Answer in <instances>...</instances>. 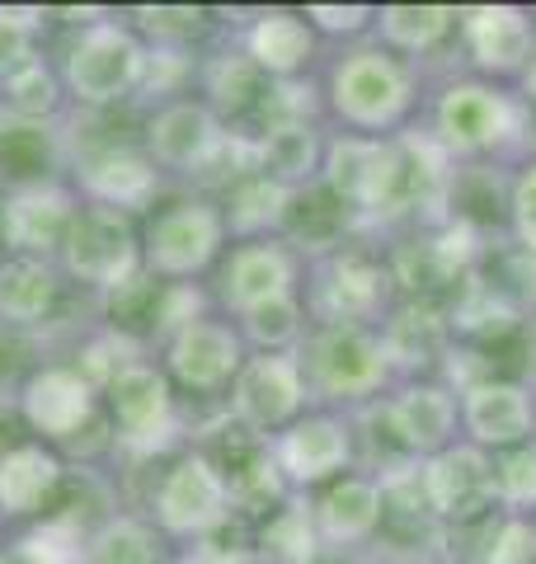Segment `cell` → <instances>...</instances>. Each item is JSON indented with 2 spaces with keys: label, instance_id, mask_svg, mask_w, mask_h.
<instances>
[{
  "label": "cell",
  "instance_id": "30",
  "mask_svg": "<svg viewBox=\"0 0 536 564\" xmlns=\"http://www.w3.org/2000/svg\"><path fill=\"white\" fill-rule=\"evenodd\" d=\"M315 541H320V527L307 503H288L264 527V555H274L278 564H315L320 555Z\"/></svg>",
  "mask_w": 536,
  "mask_h": 564
},
{
  "label": "cell",
  "instance_id": "5",
  "mask_svg": "<svg viewBox=\"0 0 536 564\" xmlns=\"http://www.w3.org/2000/svg\"><path fill=\"white\" fill-rule=\"evenodd\" d=\"M66 263L76 278L104 282V288H122L137 269V240L132 226L118 207L85 212L81 221H71L66 231Z\"/></svg>",
  "mask_w": 536,
  "mask_h": 564
},
{
  "label": "cell",
  "instance_id": "19",
  "mask_svg": "<svg viewBox=\"0 0 536 564\" xmlns=\"http://www.w3.org/2000/svg\"><path fill=\"white\" fill-rule=\"evenodd\" d=\"M447 315L433 311L428 302H409L386 321L382 334V348H386V362L390 367H405V372H424V367L442 362L447 352Z\"/></svg>",
  "mask_w": 536,
  "mask_h": 564
},
{
  "label": "cell",
  "instance_id": "42",
  "mask_svg": "<svg viewBox=\"0 0 536 564\" xmlns=\"http://www.w3.org/2000/svg\"><path fill=\"white\" fill-rule=\"evenodd\" d=\"M147 20H151V29H160V33H199L203 14H199V10H151Z\"/></svg>",
  "mask_w": 536,
  "mask_h": 564
},
{
  "label": "cell",
  "instance_id": "45",
  "mask_svg": "<svg viewBox=\"0 0 536 564\" xmlns=\"http://www.w3.org/2000/svg\"><path fill=\"white\" fill-rule=\"evenodd\" d=\"M396 564H428V560H396Z\"/></svg>",
  "mask_w": 536,
  "mask_h": 564
},
{
  "label": "cell",
  "instance_id": "33",
  "mask_svg": "<svg viewBox=\"0 0 536 564\" xmlns=\"http://www.w3.org/2000/svg\"><path fill=\"white\" fill-rule=\"evenodd\" d=\"M494 494L508 508H532L536 503V443L508 447L494 462Z\"/></svg>",
  "mask_w": 536,
  "mask_h": 564
},
{
  "label": "cell",
  "instance_id": "34",
  "mask_svg": "<svg viewBox=\"0 0 536 564\" xmlns=\"http://www.w3.org/2000/svg\"><path fill=\"white\" fill-rule=\"evenodd\" d=\"M245 329L249 339L264 344V348H282L292 344L301 334V311H297V296H274V302H264L255 311H245Z\"/></svg>",
  "mask_w": 536,
  "mask_h": 564
},
{
  "label": "cell",
  "instance_id": "14",
  "mask_svg": "<svg viewBox=\"0 0 536 564\" xmlns=\"http://www.w3.org/2000/svg\"><path fill=\"white\" fill-rule=\"evenodd\" d=\"M382 518H386L382 485L367 480V475H344V480H334L325 494H320V503H315L320 536L334 541V545L367 541L382 527Z\"/></svg>",
  "mask_w": 536,
  "mask_h": 564
},
{
  "label": "cell",
  "instance_id": "8",
  "mask_svg": "<svg viewBox=\"0 0 536 564\" xmlns=\"http://www.w3.org/2000/svg\"><path fill=\"white\" fill-rule=\"evenodd\" d=\"M467 429L475 437V447H523L532 437V423H536V404L527 395V386L517 381H499V377H485V381H471L467 386Z\"/></svg>",
  "mask_w": 536,
  "mask_h": 564
},
{
  "label": "cell",
  "instance_id": "1",
  "mask_svg": "<svg viewBox=\"0 0 536 564\" xmlns=\"http://www.w3.org/2000/svg\"><path fill=\"white\" fill-rule=\"evenodd\" d=\"M386 348L363 325H325L311 339V381L330 400H363L386 381Z\"/></svg>",
  "mask_w": 536,
  "mask_h": 564
},
{
  "label": "cell",
  "instance_id": "35",
  "mask_svg": "<svg viewBox=\"0 0 536 564\" xmlns=\"http://www.w3.org/2000/svg\"><path fill=\"white\" fill-rule=\"evenodd\" d=\"M6 90H10V104L20 109L24 118H39L52 109V99H57V85H52V76L39 66V62H20L10 70V80H6Z\"/></svg>",
  "mask_w": 536,
  "mask_h": 564
},
{
  "label": "cell",
  "instance_id": "4",
  "mask_svg": "<svg viewBox=\"0 0 536 564\" xmlns=\"http://www.w3.org/2000/svg\"><path fill=\"white\" fill-rule=\"evenodd\" d=\"M141 62L147 57H141V47L132 43V33L104 24V29H89L85 39L71 47L66 76H71V90L85 104H109L137 85Z\"/></svg>",
  "mask_w": 536,
  "mask_h": 564
},
{
  "label": "cell",
  "instance_id": "10",
  "mask_svg": "<svg viewBox=\"0 0 536 564\" xmlns=\"http://www.w3.org/2000/svg\"><path fill=\"white\" fill-rule=\"evenodd\" d=\"M222 245V217L203 203H179L160 212L151 226V263L165 273H193L217 254Z\"/></svg>",
  "mask_w": 536,
  "mask_h": 564
},
{
  "label": "cell",
  "instance_id": "13",
  "mask_svg": "<svg viewBox=\"0 0 536 564\" xmlns=\"http://www.w3.org/2000/svg\"><path fill=\"white\" fill-rule=\"evenodd\" d=\"M353 456V437L339 419H301L288 429V437L278 443V470H288L292 480L301 485H315V480H330L339 466H349Z\"/></svg>",
  "mask_w": 536,
  "mask_h": 564
},
{
  "label": "cell",
  "instance_id": "17",
  "mask_svg": "<svg viewBox=\"0 0 536 564\" xmlns=\"http://www.w3.org/2000/svg\"><path fill=\"white\" fill-rule=\"evenodd\" d=\"M0 231L14 250H52V245H62L66 231H71V203L62 188H20L14 198L0 207Z\"/></svg>",
  "mask_w": 536,
  "mask_h": 564
},
{
  "label": "cell",
  "instance_id": "28",
  "mask_svg": "<svg viewBox=\"0 0 536 564\" xmlns=\"http://www.w3.org/2000/svg\"><path fill=\"white\" fill-rule=\"evenodd\" d=\"M52 296H57V282H52L43 263L14 259L0 269V315H6V321H20V325L39 321V315H47Z\"/></svg>",
  "mask_w": 536,
  "mask_h": 564
},
{
  "label": "cell",
  "instance_id": "39",
  "mask_svg": "<svg viewBox=\"0 0 536 564\" xmlns=\"http://www.w3.org/2000/svg\"><path fill=\"white\" fill-rule=\"evenodd\" d=\"M47 161V141L39 128H0V165L14 170V174H29V170H43Z\"/></svg>",
  "mask_w": 536,
  "mask_h": 564
},
{
  "label": "cell",
  "instance_id": "6",
  "mask_svg": "<svg viewBox=\"0 0 536 564\" xmlns=\"http://www.w3.org/2000/svg\"><path fill=\"white\" fill-rule=\"evenodd\" d=\"M513 132V104L475 80L447 85L438 99V141L447 151H490Z\"/></svg>",
  "mask_w": 536,
  "mask_h": 564
},
{
  "label": "cell",
  "instance_id": "41",
  "mask_svg": "<svg viewBox=\"0 0 536 564\" xmlns=\"http://www.w3.org/2000/svg\"><path fill=\"white\" fill-rule=\"evenodd\" d=\"M307 20H311V24H320L325 33H357V29H367L372 10H363V6H349V10H334V6H311V10H307Z\"/></svg>",
  "mask_w": 536,
  "mask_h": 564
},
{
  "label": "cell",
  "instance_id": "31",
  "mask_svg": "<svg viewBox=\"0 0 536 564\" xmlns=\"http://www.w3.org/2000/svg\"><path fill=\"white\" fill-rule=\"evenodd\" d=\"M85 564H160L156 536L137 522H109L104 532L89 541Z\"/></svg>",
  "mask_w": 536,
  "mask_h": 564
},
{
  "label": "cell",
  "instance_id": "18",
  "mask_svg": "<svg viewBox=\"0 0 536 564\" xmlns=\"http://www.w3.org/2000/svg\"><path fill=\"white\" fill-rule=\"evenodd\" d=\"M217 122L203 104H174L151 122V151L160 165H174V170H203L207 155L217 151Z\"/></svg>",
  "mask_w": 536,
  "mask_h": 564
},
{
  "label": "cell",
  "instance_id": "44",
  "mask_svg": "<svg viewBox=\"0 0 536 564\" xmlns=\"http://www.w3.org/2000/svg\"><path fill=\"white\" fill-rule=\"evenodd\" d=\"M0 564H39V560H33V555H29V551H24V545H20V551H14V555H10V560H0Z\"/></svg>",
  "mask_w": 536,
  "mask_h": 564
},
{
  "label": "cell",
  "instance_id": "37",
  "mask_svg": "<svg viewBox=\"0 0 536 564\" xmlns=\"http://www.w3.org/2000/svg\"><path fill=\"white\" fill-rule=\"evenodd\" d=\"M24 551L39 564H85L81 532L71 522H47L33 536H24Z\"/></svg>",
  "mask_w": 536,
  "mask_h": 564
},
{
  "label": "cell",
  "instance_id": "29",
  "mask_svg": "<svg viewBox=\"0 0 536 564\" xmlns=\"http://www.w3.org/2000/svg\"><path fill=\"white\" fill-rule=\"evenodd\" d=\"M457 24V10L447 6H386L382 10V33L405 52H424L442 43Z\"/></svg>",
  "mask_w": 536,
  "mask_h": 564
},
{
  "label": "cell",
  "instance_id": "27",
  "mask_svg": "<svg viewBox=\"0 0 536 564\" xmlns=\"http://www.w3.org/2000/svg\"><path fill=\"white\" fill-rule=\"evenodd\" d=\"M282 221H288L292 236L307 240L311 250H325V245H334L339 236H344V226H349V203L339 198L330 184H320V188H307V193H297V198H288V212H282Z\"/></svg>",
  "mask_w": 536,
  "mask_h": 564
},
{
  "label": "cell",
  "instance_id": "20",
  "mask_svg": "<svg viewBox=\"0 0 536 564\" xmlns=\"http://www.w3.org/2000/svg\"><path fill=\"white\" fill-rule=\"evenodd\" d=\"M226 302L236 311H255L264 302H274V296H288L292 292V259L288 250H278V245H245L236 250L226 269Z\"/></svg>",
  "mask_w": 536,
  "mask_h": 564
},
{
  "label": "cell",
  "instance_id": "38",
  "mask_svg": "<svg viewBox=\"0 0 536 564\" xmlns=\"http://www.w3.org/2000/svg\"><path fill=\"white\" fill-rule=\"evenodd\" d=\"M485 564H536V527L523 518L499 522L485 545Z\"/></svg>",
  "mask_w": 536,
  "mask_h": 564
},
{
  "label": "cell",
  "instance_id": "12",
  "mask_svg": "<svg viewBox=\"0 0 536 564\" xmlns=\"http://www.w3.org/2000/svg\"><path fill=\"white\" fill-rule=\"evenodd\" d=\"M170 367L193 391H217L222 381H231V372H240V339L226 325L193 321L174 334Z\"/></svg>",
  "mask_w": 536,
  "mask_h": 564
},
{
  "label": "cell",
  "instance_id": "43",
  "mask_svg": "<svg viewBox=\"0 0 536 564\" xmlns=\"http://www.w3.org/2000/svg\"><path fill=\"white\" fill-rule=\"evenodd\" d=\"M523 80H527V95H532V99H536V57H532V62H527V70H523Z\"/></svg>",
  "mask_w": 536,
  "mask_h": 564
},
{
  "label": "cell",
  "instance_id": "23",
  "mask_svg": "<svg viewBox=\"0 0 536 564\" xmlns=\"http://www.w3.org/2000/svg\"><path fill=\"white\" fill-rule=\"evenodd\" d=\"M311 57V24H301V14L268 10L264 20L249 29V62L274 76H292L297 66Z\"/></svg>",
  "mask_w": 536,
  "mask_h": 564
},
{
  "label": "cell",
  "instance_id": "24",
  "mask_svg": "<svg viewBox=\"0 0 536 564\" xmlns=\"http://www.w3.org/2000/svg\"><path fill=\"white\" fill-rule=\"evenodd\" d=\"M52 485H57V462L39 447H14L0 456V508L6 513H33Z\"/></svg>",
  "mask_w": 536,
  "mask_h": 564
},
{
  "label": "cell",
  "instance_id": "40",
  "mask_svg": "<svg viewBox=\"0 0 536 564\" xmlns=\"http://www.w3.org/2000/svg\"><path fill=\"white\" fill-rule=\"evenodd\" d=\"M513 226H517L523 250L536 254V165H527L523 180L513 184Z\"/></svg>",
  "mask_w": 536,
  "mask_h": 564
},
{
  "label": "cell",
  "instance_id": "22",
  "mask_svg": "<svg viewBox=\"0 0 536 564\" xmlns=\"http://www.w3.org/2000/svg\"><path fill=\"white\" fill-rule=\"evenodd\" d=\"M24 414H29V423L39 433L71 437L85 423V414H89V386L76 372H62V367H52V372L29 381Z\"/></svg>",
  "mask_w": 536,
  "mask_h": 564
},
{
  "label": "cell",
  "instance_id": "32",
  "mask_svg": "<svg viewBox=\"0 0 536 564\" xmlns=\"http://www.w3.org/2000/svg\"><path fill=\"white\" fill-rule=\"evenodd\" d=\"M288 198L292 193L274 184V180H249L231 193V226L236 231H255V226H268V221H282L288 212Z\"/></svg>",
  "mask_w": 536,
  "mask_h": 564
},
{
  "label": "cell",
  "instance_id": "9",
  "mask_svg": "<svg viewBox=\"0 0 536 564\" xmlns=\"http://www.w3.org/2000/svg\"><path fill=\"white\" fill-rule=\"evenodd\" d=\"M457 20L467 33L471 57L485 70L513 76V70H527V62L536 57V29L517 6H475Z\"/></svg>",
  "mask_w": 536,
  "mask_h": 564
},
{
  "label": "cell",
  "instance_id": "2",
  "mask_svg": "<svg viewBox=\"0 0 536 564\" xmlns=\"http://www.w3.org/2000/svg\"><path fill=\"white\" fill-rule=\"evenodd\" d=\"M334 109L357 128H390L409 109V76L386 52H353L334 66Z\"/></svg>",
  "mask_w": 536,
  "mask_h": 564
},
{
  "label": "cell",
  "instance_id": "3",
  "mask_svg": "<svg viewBox=\"0 0 536 564\" xmlns=\"http://www.w3.org/2000/svg\"><path fill=\"white\" fill-rule=\"evenodd\" d=\"M424 475V499L428 513L447 522H480L490 513L494 494V462L480 447H442L428 456Z\"/></svg>",
  "mask_w": 536,
  "mask_h": 564
},
{
  "label": "cell",
  "instance_id": "16",
  "mask_svg": "<svg viewBox=\"0 0 536 564\" xmlns=\"http://www.w3.org/2000/svg\"><path fill=\"white\" fill-rule=\"evenodd\" d=\"M386 282L390 273L367 254H339L325 269V282H320V311L334 325H357L377 315V306L386 302Z\"/></svg>",
  "mask_w": 536,
  "mask_h": 564
},
{
  "label": "cell",
  "instance_id": "7",
  "mask_svg": "<svg viewBox=\"0 0 536 564\" xmlns=\"http://www.w3.org/2000/svg\"><path fill=\"white\" fill-rule=\"evenodd\" d=\"M226 480L217 475V466L207 462V456H184L170 475L165 485H160V522L170 527V532H212L222 518H226Z\"/></svg>",
  "mask_w": 536,
  "mask_h": 564
},
{
  "label": "cell",
  "instance_id": "36",
  "mask_svg": "<svg viewBox=\"0 0 536 564\" xmlns=\"http://www.w3.org/2000/svg\"><path fill=\"white\" fill-rule=\"evenodd\" d=\"M212 95H217V104H226V109H245V104L259 95V66L245 57H222L212 66Z\"/></svg>",
  "mask_w": 536,
  "mask_h": 564
},
{
  "label": "cell",
  "instance_id": "26",
  "mask_svg": "<svg viewBox=\"0 0 536 564\" xmlns=\"http://www.w3.org/2000/svg\"><path fill=\"white\" fill-rule=\"evenodd\" d=\"M85 184L99 193L104 203H147V193L156 188V170L132 151H99L95 161H85Z\"/></svg>",
  "mask_w": 536,
  "mask_h": 564
},
{
  "label": "cell",
  "instance_id": "11",
  "mask_svg": "<svg viewBox=\"0 0 536 564\" xmlns=\"http://www.w3.org/2000/svg\"><path fill=\"white\" fill-rule=\"evenodd\" d=\"M307 400V381H301V367L292 358H255L249 367H240L236 381V414L249 429H274V423L292 419Z\"/></svg>",
  "mask_w": 536,
  "mask_h": 564
},
{
  "label": "cell",
  "instance_id": "21",
  "mask_svg": "<svg viewBox=\"0 0 536 564\" xmlns=\"http://www.w3.org/2000/svg\"><path fill=\"white\" fill-rule=\"evenodd\" d=\"M114 414L128 443H156L170 429V391L151 367H128L114 377Z\"/></svg>",
  "mask_w": 536,
  "mask_h": 564
},
{
  "label": "cell",
  "instance_id": "25",
  "mask_svg": "<svg viewBox=\"0 0 536 564\" xmlns=\"http://www.w3.org/2000/svg\"><path fill=\"white\" fill-rule=\"evenodd\" d=\"M320 161V137L307 122H278L259 141V170L274 184H301L311 180V170Z\"/></svg>",
  "mask_w": 536,
  "mask_h": 564
},
{
  "label": "cell",
  "instance_id": "15",
  "mask_svg": "<svg viewBox=\"0 0 536 564\" xmlns=\"http://www.w3.org/2000/svg\"><path fill=\"white\" fill-rule=\"evenodd\" d=\"M390 410V423H396V433H400V443L409 456H424V452H442V447H452L447 437H452L457 429V400L447 386H405V391L386 404Z\"/></svg>",
  "mask_w": 536,
  "mask_h": 564
}]
</instances>
